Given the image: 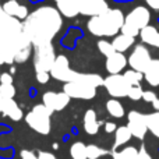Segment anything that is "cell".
I'll list each match as a JSON object with an SVG mask.
<instances>
[{
  "instance_id": "cell-1",
  "label": "cell",
  "mask_w": 159,
  "mask_h": 159,
  "mask_svg": "<svg viewBox=\"0 0 159 159\" xmlns=\"http://www.w3.org/2000/svg\"><path fill=\"white\" fill-rule=\"evenodd\" d=\"M63 27V16L52 6H42L22 21V30L31 43H48L60 32Z\"/></svg>"
},
{
  "instance_id": "cell-2",
  "label": "cell",
  "mask_w": 159,
  "mask_h": 159,
  "mask_svg": "<svg viewBox=\"0 0 159 159\" xmlns=\"http://www.w3.org/2000/svg\"><path fill=\"white\" fill-rule=\"evenodd\" d=\"M124 24V14L119 8H107L101 16L91 17L87 22V28L92 35L99 38L116 36L121 31Z\"/></svg>"
},
{
  "instance_id": "cell-3",
  "label": "cell",
  "mask_w": 159,
  "mask_h": 159,
  "mask_svg": "<svg viewBox=\"0 0 159 159\" xmlns=\"http://www.w3.org/2000/svg\"><path fill=\"white\" fill-rule=\"evenodd\" d=\"M151 21V13L147 7L138 6L133 8L127 16H124V24L121 27V34L129 36H137L140 35L141 30L149 25Z\"/></svg>"
},
{
  "instance_id": "cell-4",
  "label": "cell",
  "mask_w": 159,
  "mask_h": 159,
  "mask_svg": "<svg viewBox=\"0 0 159 159\" xmlns=\"http://www.w3.org/2000/svg\"><path fill=\"white\" fill-rule=\"evenodd\" d=\"M50 117H52V112L45 106L43 103L35 105L25 116V121H27L28 127L36 131L38 134L48 135L50 133L52 124H50Z\"/></svg>"
},
{
  "instance_id": "cell-5",
  "label": "cell",
  "mask_w": 159,
  "mask_h": 159,
  "mask_svg": "<svg viewBox=\"0 0 159 159\" xmlns=\"http://www.w3.org/2000/svg\"><path fill=\"white\" fill-rule=\"evenodd\" d=\"M56 57L57 56H56L55 46L52 45V42L34 45V67H35L36 73H50Z\"/></svg>"
},
{
  "instance_id": "cell-6",
  "label": "cell",
  "mask_w": 159,
  "mask_h": 159,
  "mask_svg": "<svg viewBox=\"0 0 159 159\" xmlns=\"http://www.w3.org/2000/svg\"><path fill=\"white\" fill-rule=\"evenodd\" d=\"M103 87L106 88L107 93L113 98H124L129 95L131 85L127 82L123 74H109L103 80Z\"/></svg>"
},
{
  "instance_id": "cell-7",
  "label": "cell",
  "mask_w": 159,
  "mask_h": 159,
  "mask_svg": "<svg viewBox=\"0 0 159 159\" xmlns=\"http://www.w3.org/2000/svg\"><path fill=\"white\" fill-rule=\"evenodd\" d=\"M151 60L152 57L148 48L144 46V45H135L133 52L130 53L129 59H127V63H129L130 69L144 73L148 67V64L151 63Z\"/></svg>"
},
{
  "instance_id": "cell-8",
  "label": "cell",
  "mask_w": 159,
  "mask_h": 159,
  "mask_svg": "<svg viewBox=\"0 0 159 159\" xmlns=\"http://www.w3.org/2000/svg\"><path fill=\"white\" fill-rule=\"evenodd\" d=\"M74 74H75V71L71 70V67H70L69 59L64 55H59L57 57H56L55 63H53L52 70H50V77H53L55 80H57V81H61L66 84V82L73 81Z\"/></svg>"
},
{
  "instance_id": "cell-9",
  "label": "cell",
  "mask_w": 159,
  "mask_h": 159,
  "mask_svg": "<svg viewBox=\"0 0 159 159\" xmlns=\"http://www.w3.org/2000/svg\"><path fill=\"white\" fill-rule=\"evenodd\" d=\"M127 127L131 131L133 137L138 138V140H144L148 131V126H147V115L140 113L137 110H131L127 115Z\"/></svg>"
},
{
  "instance_id": "cell-10",
  "label": "cell",
  "mask_w": 159,
  "mask_h": 159,
  "mask_svg": "<svg viewBox=\"0 0 159 159\" xmlns=\"http://www.w3.org/2000/svg\"><path fill=\"white\" fill-rule=\"evenodd\" d=\"M63 92H66L70 98H75V99H85L89 101L93 99L96 95V88L89 87L87 84H81V82H66L63 85Z\"/></svg>"
},
{
  "instance_id": "cell-11",
  "label": "cell",
  "mask_w": 159,
  "mask_h": 159,
  "mask_svg": "<svg viewBox=\"0 0 159 159\" xmlns=\"http://www.w3.org/2000/svg\"><path fill=\"white\" fill-rule=\"evenodd\" d=\"M70 96L66 92H53V91H48L42 95V103L48 107L52 113L60 112L63 110L67 105L70 103Z\"/></svg>"
},
{
  "instance_id": "cell-12",
  "label": "cell",
  "mask_w": 159,
  "mask_h": 159,
  "mask_svg": "<svg viewBox=\"0 0 159 159\" xmlns=\"http://www.w3.org/2000/svg\"><path fill=\"white\" fill-rule=\"evenodd\" d=\"M109 8L105 0H81L80 2V14L88 17L101 16Z\"/></svg>"
},
{
  "instance_id": "cell-13",
  "label": "cell",
  "mask_w": 159,
  "mask_h": 159,
  "mask_svg": "<svg viewBox=\"0 0 159 159\" xmlns=\"http://www.w3.org/2000/svg\"><path fill=\"white\" fill-rule=\"evenodd\" d=\"M127 57L120 52H115L110 56L106 57V63H105V67H106V71L109 74H120L127 66Z\"/></svg>"
},
{
  "instance_id": "cell-14",
  "label": "cell",
  "mask_w": 159,
  "mask_h": 159,
  "mask_svg": "<svg viewBox=\"0 0 159 159\" xmlns=\"http://www.w3.org/2000/svg\"><path fill=\"white\" fill-rule=\"evenodd\" d=\"M2 10L4 11L6 14L11 17H16V18L24 21L28 16H30V11H28V7L24 4H20L17 0H7L2 4Z\"/></svg>"
},
{
  "instance_id": "cell-15",
  "label": "cell",
  "mask_w": 159,
  "mask_h": 159,
  "mask_svg": "<svg viewBox=\"0 0 159 159\" xmlns=\"http://www.w3.org/2000/svg\"><path fill=\"white\" fill-rule=\"evenodd\" d=\"M57 10L66 18H73L80 14V2L81 0H55Z\"/></svg>"
},
{
  "instance_id": "cell-16",
  "label": "cell",
  "mask_w": 159,
  "mask_h": 159,
  "mask_svg": "<svg viewBox=\"0 0 159 159\" xmlns=\"http://www.w3.org/2000/svg\"><path fill=\"white\" fill-rule=\"evenodd\" d=\"M84 131L87 133L88 135H95L98 134L99 127H101V123L98 121V117H96V112L93 109H88L84 115Z\"/></svg>"
},
{
  "instance_id": "cell-17",
  "label": "cell",
  "mask_w": 159,
  "mask_h": 159,
  "mask_svg": "<svg viewBox=\"0 0 159 159\" xmlns=\"http://www.w3.org/2000/svg\"><path fill=\"white\" fill-rule=\"evenodd\" d=\"M2 113L7 117H10V120L13 121H18L22 119V110L20 109L18 103H17L14 99H4L3 102V109H2Z\"/></svg>"
},
{
  "instance_id": "cell-18",
  "label": "cell",
  "mask_w": 159,
  "mask_h": 159,
  "mask_svg": "<svg viewBox=\"0 0 159 159\" xmlns=\"http://www.w3.org/2000/svg\"><path fill=\"white\" fill-rule=\"evenodd\" d=\"M140 38L143 43L152 48H159V31L154 25H147L145 28H143L140 32Z\"/></svg>"
},
{
  "instance_id": "cell-19",
  "label": "cell",
  "mask_w": 159,
  "mask_h": 159,
  "mask_svg": "<svg viewBox=\"0 0 159 159\" xmlns=\"http://www.w3.org/2000/svg\"><path fill=\"white\" fill-rule=\"evenodd\" d=\"M103 80L99 74H92V73H77L75 71L74 78L73 81L75 82H81V84H87L89 87L98 88L101 85H103Z\"/></svg>"
},
{
  "instance_id": "cell-20",
  "label": "cell",
  "mask_w": 159,
  "mask_h": 159,
  "mask_svg": "<svg viewBox=\"0 0 159 159\" xmlns=\"http://www.w3.org/2000/svg\"><path fill=\"white\" fill-rule=\"evenodd\" d=\"M144 78L151 87H159V59H152L144 71Z\"/></svg>"
},
{
  "instance_id": "cell-21",
  "label": "cell",
  "mask_w": 159,
  "mask_h": 159,
  "mask_svg": "<svg viewBox=\"0 0 159 159\" xmlns=\"http://www.w3.org/2000/svg\"><path fill=\"white\" fill-rule=\"evenodd\" d=\"M134 42H135L134 36H129V35H124V34H120V35H116L115 38H113L112 45L116 52L124 53L126 50H129L130 48L134 45Z\"/></svg>"
},
{
  "instance_id": "cell-22",
  "label": "cell",
  "mask_w": 159,
  "mask_h": 159,
  "mask_svg": "<svg viewBox=\"0 0 159 159\" xmlns=\"http://www.w3.org/2000/svg\"><path fill=\"white\" fill-rule=\"evenodd\" d=\"M131 137H133V134H131V131L129 130L127 126L117 127V130L115 131V144H113V149H116V148H119V147L127 144L130 140H131Z\"/></svg>"
},
{
  "instance_id": "cell-23",
  "label": "cell",
  "mask_w": 159,
  "mask_h": 159,
  "mask_svg": "<svg viewBox=\"0 0 159 159\" xmlns=\"http://www.w3.org/2000/svg\"><path fill=\"white\" fill-rule=\"evenodd\" d=\"M106 110H107V113L115 119H121L124 116V113H126L124 112L123 105H121L116 98L109 99V101L106 102Z\"/></svg>"
},
{
  "instance_id": "cell-24",
  "label": "cell",
  "mask_w": 159,
  "mask_h": 159,
  "mask_svg": "<svg viewBox=\"0 0 159 159\" xmlns=\"http://www.w3.org/2000/svg\"><path fill=\"white\" fill-rule=\"evenodd\" d=\"M70 157L73 159H88L87 158V145L82 141H75L70 147Z\"/></svg>"
},
{
  "instance_id": "cell-25",
  "label": "cell",
  "mask_w": 159,
  "mask_h": 159,
  "mask_svg": "<svg viewBox=\"0 0 159 159\" xmlns=\"http://www.w3.org/2000/svg\"><path fill=\"white\" fill-rule=\"evenodd\" d=\"M147 126L149 131L157 138H159V112L147 115Z\"/></svg>"
},
{
  "instance_id": "cell-26",
  "label": "cell",
  "mask_w": 159,
  "mask_h": 159,
  "mask_svg": "<svg viewBox=\"0 0 159 159\" xmlns=\"http://www.w3.org/2000/svg\"><path fill=\"white\" fill-rule=\"evenodd\" d=\"M138 149L135 147H124L121 151L113 152V159H137Z\"/></svg>"
},
{
  "instance_id": "cell-27",
  "label": "cell",
  "mask_w": 159,
  "mask_h": 159,
  "mask_svg": "<svg viewBox=\"0 0 159 159\" xmlns=\"http://www.w3.org/2000/svg\"><path fill=\"white\" fill-rule=\"evenodd\" d=\"M123 75H124V78L127 80V82H129L131 87H134V85H140L141 81H143V78H144V73L135 71V70H133V69L124 71Z\"/></svg>"
},
{
  "instance_id": "cell-28",
  "label": "cell",
  "mask_w": 159,
  "mask_h": 159,
  "mask_svg": "<svg viewBox=\"0 0 159 159\" xmlns=\"http://www.w3.org/2000/svg\"><path fill=\"white\" fill-rule=\"evenodd\" d=\"M106 155V151L102 149L101 147L95 145V144H89L87 145V158L88 159H99L101 157Z\"/></svg>"
},
{
  "instance_id": "cell-29",
  "label": "cell",
  "mask_w": 159,
  "mask_h": 159,
  "mask_svg": "<svg viewBox=\"0 0 159 159\" xmlns=\"http://www.w3.org/2000/svg\"><path fill=\"white\" fill-rule=\"evenodd\" d=\"M0 95L3 99H14L16 87L13 84H0Z\"/></svg>"
},
{
  "instance_id": "cell-30",
  "label": "cell",
  "mask_w": 159,
  "mask_h": 159,
  "mask_svg": "<svg viewBox=\"0 0 159 159\" xmlns=\"http://www.w3.org/2000/svg\"><path fill=\"white\" fill-rule=\"evenodd\" d=\"M98 49L105 57H107V56H110L112 53L116 52L113 45H112V42H107V41H105V39H102V41L98 42Z\"/></svg>"
},
{
  "instance_id": "cell-31",
  "label": "cell",
  "mask_w": 159,
  "mask_h": 159,
  "mask_svg": "<svg viewBox=\"0 0 159 159\" xmlns=\"http://www.w3.org/2000/svg\"><path fill=\"white\" fill-rule=\"evenodd\" d=\"M143 93H144V89L141 88V85H134V87L130 88L127 96H129L131 101H140V99H143Z\"/></svg>"
},
{
  "instance_id": "cell-32",
  "label": "cell",
  "mask_w": 159,
  "mask_h": 159,
  "mask_svg": "<svg viewBox=\"0 0 159 159\" xmlns=\"http://www.w3.org/2000/svg\"><path fill=\"white\" fill-rule=\"evenodd\" d=\"M49 80H50V73H46V71L36 73V81H38L39 84H48Z\"/></svg>"
},
{
  "instance_id": "cell-33",
  "label": "cell",
  "mask_w": 159,
  "mask_h": 159,
  "mask_svg": "<svg viewBox=\"0 0 159 159\" xmlns=\"http://www.w3.org/2000/svg\"><path fill=\"white\" fill-rule=\"evenodd\" d=\"M157 98L158 96H157V93H155L154 91H144V93H143V99L145 102H148V103H152Z\"/></svg>"
},
{
  "instance_id": "cell-34",
  "label": "cell",
  "mask_w": 159,
  "mask_h": 159,
  "mask_svg": "<svg viewBox=\"0 0 159 159\" xmlns=\"http://www.w3.org/2000/svg\"><path fill=\"white\" fill-rule=\"evenodd\" d=\"M20 158H21V159H38V155H35L32 151L22 149V151L20 152Z\"/></svg>"
},
{
  "instance_id": "cell-35",
  "label": "cell",
  "mask_w": 159,
  "mask_h": 159,
  "mask_svg": "<svg viewBox=\"0 0 159 159\" xmlns=\"http://www.w3.org/2000/svg\"><path fill=\"white\" fill-rule=\"evenodd\" d=\"M0 84H13V75L10 73L0 74Z\"/></svg>"
},
{
  "instance_id": "cell-36",
  "label": "cell",
  "mask_w": 159,
  "mask_h": 159,
  "mask_svg": "<svg viewBox=\"0 0 159 159\" xmlns=\"http://www.w3.org/2000/svg\"><path fill=\"white\" fill-rule=\"evenodd\" d=\"M137 159H152V157H151V154H149V152L144 148V147H141L140 151H138Z\"/></svg>"
},
{
  "instance_id": "cell-37",
  "label": "cell",
  "mask_w": 159,
  "mask_h": 159,
  "mask_svg": "<svg viewBox=\"0 0 159 159\" xmlns=\"http://www.w3.org/2000/svg\"><path fill=\"white\" fill-rule=\"evenodd\" d=\"M116 130H117V126H116V123H113V121H107V123H105V131L106 133H115Z\"/></svg>"
},
{
  "instance_id": "cell-38",
  "label": "cell",
  "mask_w": 159,
  "mask_h": 159,
  "mask_svg": "<svg viewBox=\"0 0 159 159\" xmlns=\"http://www.w3.org/2000/svg\"><path fill=\"white\" fill-rule=\"evenodd\" d=\"M38 159H57L52 152H48V151H42L38 154Z\"/></svg>"
},
{
  "instance_id": "cell-39",
  "label": "cell",
  "mask_w": 159,
  "mask_h": 159,
  "mask_svg": "<svg viewBox=\"0 0 159 159\" xmlns=\"http://www.w3.org/2000/svg\"><path fill=\"white\" fill-rule=\"evenodd\" d=\"M144 2H145L151 8L159 11V0H144Z\"/></svg>"
},
{
  "instance_id": "cell-40",
  "label": "cell",
  "mask_w": 159,
  "mask_h": 159,
  "mask_svg": "<svg viewBox=\"0 0 159 159\" xmlns=\"http://www.w3.org/2000/svg\"><path fill=\"white\" fill-rule=\"evenodd\" d=\"M152 107L155 109V112H159V98H157L154 102H152Z\"/></svg>"
},
{
  "instance_id": "cell-41",
  "label": "cell",
  "mask_w": 159,
  "mask_h": 159,
  "mask_svg": "<svg viewBox=\"0 0 159 159\" xmlns=\"http://www.w3.org/2000/svg\"><path fill=\"white\" fill-rule=\"evenodd\" d=\"M3 102H4V99H3L2 95H0V113H2V109H3Z\"/></svg>"
},
{
  "instance_id": "cell-42",
  "label": "cell",
  "mask_w": 159,
  "mask_h": 159,
  "mask_svg": "<svg viewBox=\"0 0 159 159\" xmlns=\"http://www.w3.org/2000/svg\"><path fill=\"white\" fill-rule=\"evenodd\" d=\"M2 64H4V60H3L2 56H0V66H2Z\"/></svg>"
},
{
  "instance_id": "cell-43",
  "label": "cell",
  "mask_w": 159,
  "mask_h": 159,
  "mask_svg": "<svg viewBox=\"0 0 159 159\" xmlns=\"http://www.w3.org/2000/svg\"><path fill=\"white\" fill-rule=\"evenodd\" d=\"M0 11H2V0H0Z\"/></svg>"
}]
</instances>
